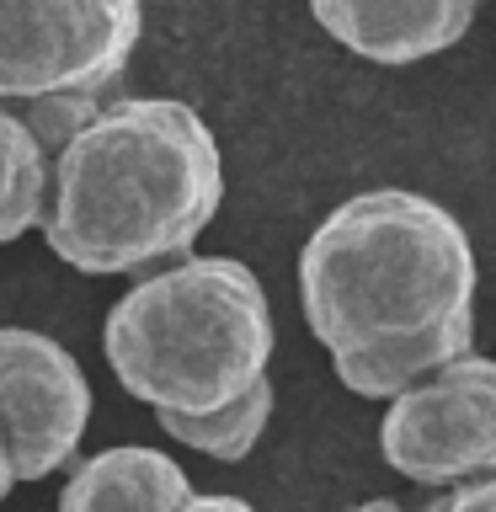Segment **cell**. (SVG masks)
I'll use <instances>...</instances> for the list:
<instances>
[{
    "mask_svg": "<svg viewBox=\"0 0 496 512\" xmlns=\"http://www.w3.org/2000/svg\"><path fill=\"white\" fill-rule=\"evenodd\" d=\"M219 198L224 160L198 107L112 96L54 139L38 230L75 272H150L192 256Z\"/></svg>",
    "mask_w": 496,
    "mask_h": 512,
    "instance_id": "2",
    "label": "cell"
},
{
    "mask_svg": "<svg viewBox=\"0 0 496 512\" xmlns=\"http://www.w3.org/2000/svg\"><path fill=\"white\" fill-rule=\"evenodd\" d=\"M347 512H411V507H400L395 496H368V502H358V507H347Z\"/></svg>",
    "mask_w": 496,
    "mask_h": 512,
    "instance_id": "13",
    "label": "cell"
},
{
    "mask_svg": "<svg viewBox=\"0 0 496 512\" xmlns=\"http://www.w3.org/2000/svg\"><path fill=\"white\" fill-rule=\"evenodd\" d=\"M91 422V384L48 331L0 326V443L11 480H43L75 459Z\"/></svg>",
    "mask_w": 496,
    "mask_h": 512,
    "instance_id": "6",
    "label": "cell"
},
{
    "mask_svg": "<svg viewBox=\"0 0 496 512\" xmlns=\"http://www.w3.org/2000/svg\"><path fill=\"white\" fill-rule=\"evenodd\" d=\"M144 32V0H0V107L64 139L123 80Z\"/></svg>",
    "mask_w": 496,
    "mask_h": 512,
    "instance_id": "4",
    "label": "cell"
},
{
    "mask_svg": "<svg viewBox=\"0 0 496 512\" xmlns=\"http://www.w3.org/2000/svg\"><path fill=\"white\" fill-rule=\"evenodd\" d=\"M379 454L416 486H464L496 470V368L480 352L390 395Z\"/></svg>",
    "mask_w": 496,
    "mask_h": 512,
    "instance_id": "5",
    "label": "cell"
},
{
    "mask_svg": "<svg viewBox=\"0 0 496 512\" xmlns=\"http://www.w3.org/2000/svg\"><path fill=\"white\" fill-rule=\"evenodd\" d=\"M11 486H16V480H11V464H6V443H0V502H6Z\"/></svg>",
    "mask_w": 496,
    "mask_h": 512,
    "instance_id": "14",
    "label": "cell"
},
{
    "mask_svg": "<svg viewBox=\"0 0 496 512\" xmlns=\"http://www.w3.org/2000/svg\"><path fill=\"white\" fill-rule=\"evenodd\" d=\"M272 304L235 256H182L107 310L102 352L155 416H208L246 395L272 363Z\"/></svg>",
    "mask_w": 496,
    "mask_h": 512,
    "instance_id": "3",
    "label": "cell"
},
{
    "mask_svg": "<svg viewBox=\"0 0 496 512\" xmlns=\"http://www.w3.org/2000/svg\"><path fill=\"white\" fill-rule=\"evenodd\" d=\"M48 192V139L27 112L0 107V246L38 230Z\"/></svg>",
    "mask_w": 496,
    "mask_h": 512,
    "instance_id": "9",
    "label": "cell"
},
{
    "mask_svg": "<svg viewBox=\"0 0 496 512\" xmlns=\"http://www.w3.org/2000/svg\"><path fill=\"white\" fill-rule=\"evenodd\" d=\"M299 304L336 379L363 400H390L475 352L470 235L422 192H358L304 240Z\"/></svg>",
    "mask_w": 496,
    "mask_h": 512,
    "instance_id": "1",
    "label": "cell"
},
{
    "mask_svg": "<svg viewBox=\"0 0 496 512\" xmlns=\"http://www.w3.org/2000/svg\"><path fill=\"white\" fill-rule=\"evenodd\" d=\"M422 512H496V480L480 475V480H464V486H448Z\"/></svg>",
    "mask_w": 496,
    "mask_h": 512,
    "instance_id": "11",
    "label": "cell"
},
{
    "mask_svg": "<svg viewBox=\"0 0 496 512\" xmlns=\"http://www.w3.org/2000/svg\"><path fill=\"white\" fill-rule=\"evenodd\" d=\"M182 512H256V507L240 502V496H224V491H208V496L192 491V502H187Z\"/></svg>",
    "mask_w": 496,
    "mask_h": 512,
    "instance_id": "12",
    "label": "cell"
},
{
    "mask_svg": "<svg viewBox=\"0 0 496 512\" xmlns=\"http://www.w3.org/2000/svg\"><path fill=\"white\" fill-rule=\"evenodd\" d=\"M272 400H278L272 395V379L262 374L246 395H235L230 406H219L208 416H155V422L166 427V438L198 448V454H208V459L240 464L256 443H262V432L272 422Z\"/></svg>",
    "mask_w": 496,
    "mask_h": 512,
    "instance_id": "10",
    "label": "cell"
},
{
    "mask_svg": "<svg viewBox=\"0 0 496 512\" xmlns=\"http://www.w3.org/2000/svg\"><path fill=\"white\" fill-rule=\"evenodd\" d=\"M480 0H310L331 43L368 64H416L470 32Z\"/></svg>",
    "mask_w": 496,
    "mask_h": 512,
    "instance_id": "7",
    "label": "cell"
},
{
    "mask_svg": "<svg viewBox=\"0 0 496 512\" xmlns=\"http://www.w3.org/2000/svg\"><path fill=\"white\" fill-rule=\"evenodd\" d=\"M187 502V470L144 443L102 448V454L80 459L59 486V512H182Z\"/></svg>",
    "mask_w": 496,
    "mask_h": 512,
    "instance_id": "8",
    "label": "cell"
}]
</instances>
